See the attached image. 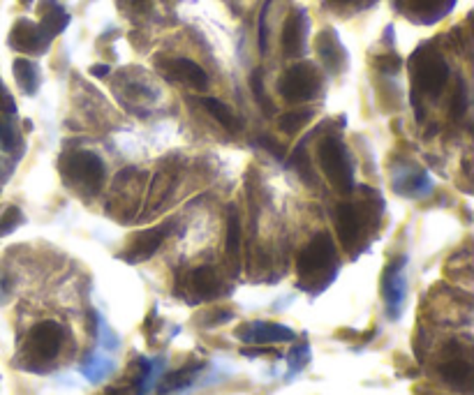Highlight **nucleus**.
Listing matches in <instances>:
<instances>
[{"instance_id":"nucleus-1","label":"nucleus","mask_w":474,"mask_h":395,"mask_svg":"<svg viewBox=\"0 0 474 395\" xmlns=\"http://www.w3.org/2000/svg\"><path fill=\"white\" fill-rule=\"evenodd\" d=\"M299 280L308 292H321L338 271V255L333 238L326 232L315 234L297 259Z\"/></svg>"},{"instance_id":"nucleus-2","label":"nucleus","mask_w":474,"mask_h":395,"mask_svg":"<svg viewBox=\"0 0 474 395\" xmlns=\"http://www.w3.org/2000/svg\"><path fill=\"white\" fill-rule=\"evenodd\" d=\"M65 331L56 321H40L30 328L19 351V366L28 372H47L63 349Z\"/></svg>"},{"instance_id":"nucleus-3","label":"nucleus","mask_w":474,"mask_h":395,"mask_svg":"<svg viewBox=\"0 0 474 395\" xmlns=\"http://www.w3.org/2000/svg\"><path fill=\"white\" fill-rule=\"evenodd\" d=\"M60 176L81 194H98L104 183V162L90 151H69L58 162Z\"/></svg>"},{"instance_id":"nucleus-4","label":"nucleus","mask_w":474,"mask_h":395,"mask_svg":"<svg viewBox=\"0 0 474 395\" xmlns=\"http://www.w3.org/2000/svg\"><path fill=\"white\" fill-rule=\"evenodd\" d=\"M320 164L324 176L329 178V183L338 190V192L347 194L354 188V162L350 158L345 143L338 137H326L320 143Z\"/></svg>"},{"instance_id":"nucleus-5","label":"nucleus","mask_w":474,"mask_h":395,"mask_svg":"<svg viewBox=\"0 0 474 395\" xmlns=\"http://www.w3.org/2000/svg\"><path fill=\"white\" fill-rule=\"evenodd\" d=\"M412 77L421 93L437 95L445 90L447 81H449V65L440 54H435L430 49H421L415 54V63H412Z\"/></svg>"},{"instance_id":"nucleus-6","label":"nucleus","mask_w":474,"mask_h":395,"mask_svg":"<svg viewBox=\"0 0 474 395\" xmlns=\"http://www.w3.org/2000/svg\"><path fill=\"white\" fill-rule=\"evenodd\" d=\"M278 90L287 102H308V99H315L320 95L321 77L315 65L311 63L291 65L282 75Z\"/></svg>"},{"instance_id":"nucleus-7","label":"nucleus","mask_w":474,"mask_h":395,"mask_svg":"<svg viewBox=\"0 0 474 395\" xmlns=\"http://www.w3.org/2000/svg\"><path fill=\"white\" fill-rule=\"evenodd\" d=\"M382 294H384L386 310H389L391 319H395L403 307L407 294V282H406V257L395 259L382 273Z\"/></svg>"},{"instance_id":"nucleus-8","label":"nucleus","mask_w":474,"mask_h":395,"mask_svg":"<svg viewBox=\"0 0 474 395\" xmlns=\"http://www.w3.org/2000/svg\"><path fill=\"white\" fill-rule=\"evenodd\" d=\"M51 40L42 33V28L37 24L28 19H19L15 24L10 33V47L12 49L21 51V54H30V56H40L49 49Z\"/></svg>"},{"instance_id":"nucleus-9","label":"nucleus","mask_w":474,"mask_h":395,"mask_svg":"<svg viewBox=\"0 0 474 395\" xmlns=\"http://www.w3.org/2000/svg\"><path fill=\"white\" fill-rule=\"evenodd\" d=\"M169 224H163V227H155V229H146V232L137 234L130 243V247L125 253L119 255V259L128 264H139V262H146V259L153 257L158 253V247L163 245L164 238L169 236Z\"/></svg>"},{"instance_id":"nucleus-10","label":"nucleus","mask_w":474,"mask_h":395,"mask_svg":"<svg viewBox=\"0 0 474 395\" xmlns=\"http://www.w3.org/2000/svg\"><path fill=\"white\" fill-rule=\"evenodd\" d=\"M158 68L163 69L164 75L172 81H181V84H188L195 90H206L208 88V75L204 72L202 65H197L190 58H167L163 63H158Z\"/></svg>"},{"instance_id":"nucleus-11","label":"nucleus","mask_w":474,"mask_h":395,"mask_svg":"<svg viewBox=\"0 0 474 395\" xmlns=\"http://www.w3.org/2000/svg\"><path fill=\"white\" fill-rule=\"evenodd\" d=\"M237 336L243 342H252V345H271V342H291L297 338V333L291 328L282 327V324H271V321H252L237 331Z\"/></svg>"},{"instance_id":"nucleus-12","label":"nucleus","mask_w":474,"mask_h":395,"mask_svg":"<svg viewBox=\"0 0 474 395\" xmlns=\"http://www.w3.org/2000/svg\"><path fill=\"white\" fill-rule=\"evenodd\" d=\"M190 294L197 298V303L202 301H213V298L223 296L225 286L223 280L217 277V273L211 266H199L190 273Z\"/></svg>"},{"instance_id":"nucleus-13","label":"nucleus","mask_w":474,"mask_h":395,"mask_svg":"<svg viewBox=\"0 0 474 395\" xmlns=\"http://www.w3.org/2000/svg\"><path fill=\"white\" fill-rule=\"evenodd\" d=\"M308 15L303 10H297L290 19L285 21V28H282V49L287 56L297 58L303 54V47H306V33H308Z\"/></svg>"},{"instance_id":"nucleus-14","label":"nucleus","mask_w":474,"mask_h":395,"mask_svg":"<svg viewBox=\"0 0 474 395\" xmlns=\"http://www.w3.org/2000/svg\"><path fill=\"white\" fill-rule=\"evenodd\" d=\"M317 54H320L321 63L326 65V69L332 72V75H338L342 68H345V49H342L341 40H338V35L333 33L332 28L321 30L317 35Z\"/></svg>"},{"instance_id":"nucleus-15","label":"nucleus","mask_w":474,"mask_h":395,"mask_svg":"<svg viewBox=\"0 0 474 395\" xmlns=\"http://www.w3.org/2000/svg\"><path fill=\"white\" fill-rule=\"evenodd\" d=\"M336 229L338 238L347 250H352L361 241V218L354 203H338Z\"/></svg>"},{"instance_id":"nucleus-16","label":"nucleus","mask_w":474,"mask_h":395,"mask_svg":"<svg viewBox=\"0 0 474 395\" xmlns=\"http://www.w3.org/2000/svg\"><path fill=\"white\" fill-rule=\"evenodd\" d=\"M440 375L447 384L458 390H469V386H472V366L463 356H454L447 363H442Z\"/></svg>"},{"instance_id":"nucleus-17","label":"nucleus","mask_w":474,"mask_h":395,"mask_svg":"<svg viewBox=\"0 0 474 395\" xmlns=\"http://www.w3.org/2000/svg\"><path fill=\"white\" fill-rule=\"evenodd\" d=\"M69 24V15L65 12V7L60 5V3H56V0H45L42 3V33L49 37V40H54L56 35L63 33L65 28H68Z\"/></svg>"},{"instance_id":"nucleus-18","label":"nucleus","mask_w":474,"mask_h":395,"mask_svg":"<svg viewBox=\"0 0 474 395\" xmlns=\"http://www.w3.org/2000/svg\"><path fill=\"white\" fill-rule=\"evenodd\" d=\"M15 79L26 95H35L40 88V69L33 60L19 58L15 60Z\"/></svg>"},{"instance_id":"nucleus-19","label":"nucleus","mask_w":474,"mask_h":395,"mask_svg":"<svg viewBox=\"0 0 474 395\" xmlns=\"http://www.w3.org/2000/svg\"><path fill=\"white\" fill-rule=\"evenodd\" d=\"M197 370H199L197 363H190V366L181 368V370L169 372V375H164L163 379L158 381V393L160 395H169V393H174V390L188 389V386L193 384V379H195V375H197Z\"/></svg>"},{"instance_id":"nucleus-20","label":"nucleus","mask_w":474,"mask_h":395,"mask_svg":"<svg viewBox=\"0 0 474 395\" xmlns=\"http://www.w3.org/2000/svg\"><path fill=\"white\" fill-rule=\"evenodd\" d=\"M204 107H206L208 114H211L213 119L217 120V123L223 125V128L227 130V132H237V130L241 128V120H238L237 116L232 114V109H229L227 104L220 102V99L206 98V99H204Z\"/></svg>"},{"instance_id":"nucleus-21","label":"nucleus","mask_w":474,"mask_h":395,"mask_svg":"<svg viewBox=\"0 0 474 395\" xmlns=\"http://www.w3.org/2000/svg\"><path fill=\"white\" fill-rule=\"evenodd\" d=\"M428 190H430V178L428 173L421 172V169H412L410 176L403 173V181L395 183V192L412 194V197H416V194H426Z\"/></svg>"},{"instance_id":"nucleus-22","label":"nucleus","mask_w":474,"mask_h":395,"mask_svg":"<svg viewBox=\"0 0 474 395\" xmlns=\"http://www.w3.org/2000/svg\"><path fill=\"white\" fill-rule=\"evenodd\" d=\"M111 370H114V363L109 361V359H104V356H95V354H90L84 361V366H81V372H84L90 381L104 379Z\"/></svg>"},{"instance_id":"nucleus-23","label":"nucleus","mask_w":474,"mask_h":395,"mask_svg":"<svg viewBox=\"0 0 474 395\" xmlns=\"http://www.w3.org/2000/svg\"><path fill=\"white\" fill-rule=\"evenodd\" d=\"M227 255L229 259L238 262V255H241V220H238V213H229L227 223Z\"/></svg>"},{"instance_id":"nucleus-24","label":"nucleus","mask_w":474,"mask_h":395,"mask_svg":"<svg viewBox=\"0 0 474 395\" xmlns=\"http://www.w3.org/2000/svg\"><path fill=\"white\" fill-rule=\"evenodd\" d=\"M311 119H312V111H308V109L290 111V114L280 116V120H278V128H280L285 134H294V132H299V130H301Z\"/></svg>"},{"instance_id":"nucleus-25","label":"nucleus","mask_w":474,"mask_h":395,"mask_svg":"<svg viewBox=\"0 0 474 395\" xmlns=\"http://www.w3.org/2000/svg\"><path fill=\"white\" fill-rule=\"evenodd\" d=\"M250 88L252 93H255V99H258V104L262 107L267 114H271L273 111V104L269 102L267 98V90H264V75H262V69H255L250 75Z\"/></svg>"},{"instance_id":"nucleus-26","label":"nucleus","mask_w":474,"mask_h":395,"mask_svg":"<svg viewBox=\"0 0 474 395\" xmlns=\"http://www.w3.org/2000/svg\"><path fill=\"white\" fill-rule=\"evenodd\" d=\"M21 223H24V213H21L16 206L7 208L5 215L0 218V236H5V234L15 232Z\"/></svg>"},{"instance_id":"nucleus-27","label":"nucleus","mask_w":474,"mask_h":395,"mask_svg":"<svg viewBox=\"0 0 474 395\" xmlns=\"http://www.w3.org/2000/svg\"><path fill=\"white\" fill-rule=\"evenodd\" d=\"M468 88H465V81H458V90L454 93V102H451V116L454 119H463L465 111H468Z\"/></svg>"},{"instance_id":"nucleus-28","label":"nucleus","mask_w":474,"mask_h":395,"mask_svg":"<svg viewBox=\"0 0 474 395\" xmlns=\"http://www.w3.org/2000/svg\"><path fill=\"white\" fill-rule=\"evenodd\" d=\"M308 361H311V347H308V345H301V347H297V349L290 351L291 372H299L303 366H306Z\"/></svg>"},{"instance_id":"nucleus-29","label":"nucleus","mask_w":474,"mask_h":395,"mask_svg":"<svg viewBox=\"0 0 474 395\" xmlns=\"http://www.w3.org/2000/svg\"><path fill=\"white\" fill-rule=\"evenodd\" d=\"M258 146H262L264 151H269V153H273L276 155V158H282V155H285V149H282L280 143L276 141V139H271V137H267V134H262V137H258Z\"/></svg>"},{"instance_id":"nucleus-30","label":"nucleus","mask_w":474,"mask_h":395,"mask_svg":"<svg viewBox=\"0 0 474 395\" xmlns=\"http://www.w3.org/2000/svg\"><path fill=\"white\" fill-rule=\"evenodd\" d=\"M400 58L398 56H382L380 58V63H377V68L382 69V72H386V75H395V72H398L400 69Z\"/></svg>"},{"instance_id":"nucleus-31","label":"nucleus","mask_w":474,"mask_h":395,"mask_svg":"<svg viewBox=\"0 0 474 395\" xmlns=\"http://www.w3.org/2000/svg\"><path fill=\"white\" fill-rule=\"evenodd\" d=\"M410 5H412V10L415 12H430V10H435V7L440 5V0H410Z\"/></svg>"},{"instance_id":"nucleus-32","label":"nucleus","mask_w":474,"mask_h":395,"mask_svg":"<svg viewBox=\"0 0 474 395\" xmlns=\"http://www.w3.org/2000/svg\"><path fill=\"white\" fill-rule=\"evenodd\" d=\"M130 7H132L134 12H146L151 10V0H128Z\"/></svg>"},{"instance_id":"nucleus-33","label":"nucleus","mask_w":474,"mask_h":395,"mask_svg":"<svg viewBox=\"0 0 474 395\" xmlns=\"http://www.w3.org/2000/svg\"><path fill=\"white\" fill-rule=\"evenodd\" d=\"M109 72H111V69H109V65H93V68H90V75H93V77H107Z\"/></svg>"},{"instance_id":"nucleus-34","label":"nucleus","mask_w":474,"mask_h":395,"mask_svg":"<svg viewBox=\"0 0 474 395\" xmlns=\"http://www.w3.org/2000/svg\"><path fill=\"white\" fill-rule=\"evenodd\" d=\"M104 395H125V389H109Z\"/></svg>"},{"instance_id":"nucleus-35","label":"nucleus","mask_w":474,"mask_h":395,"mask_svg":"<svg viewBox=\"0 0 474 395\" xmlns=\"http://www.w3.org/2000/svg\"><path fill=\"white\" fill-rule=\"evenodd\" d=\"M333 3H338V5H350V3H356V0H333Z\"/></svg>"},{"instance_id":"nucleus-36","label":"nucleus","mask_w":474,"mask_h":395,"mask_svg":"<svg viewBox=\"0 0 474 395\" xmlns=\"http://www.w3.org/2000/svg\"><path fill=\"white\" fill-rule=\"evenodd\" d=\"M24 3H30V0H24Z\"/></svg>"}]
</instances>
